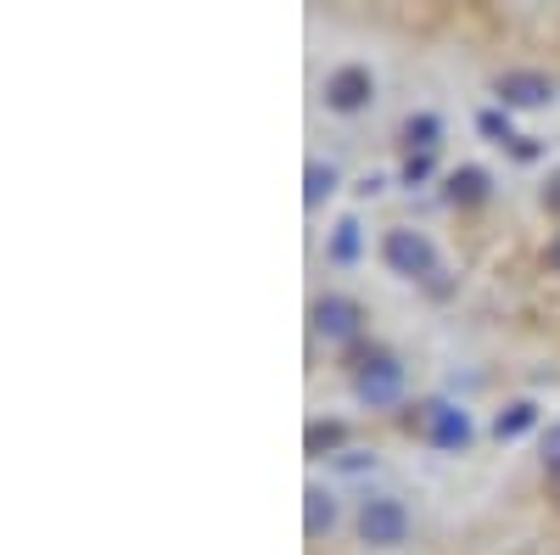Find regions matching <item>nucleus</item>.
Here are the masks:
<instances>
[{"instance_id": "obj_1", "label": "nucleus", "mask_w": 560, "mask_h": 555, "mask_svg": "<svg viewBox=\"0 0 560 555\" xmlns=\"http://www.w3.org/2000/svg\"><path fill=\"white\" fill-rule=\"evenodd\" d=\"M404 427L420 432V438H427L432 449H443V454H465V449H471V438H477L471 415H465L459 404H443V398L415 404V409L404 415Z\"/></svg>"}, {"instance_id": "obj_2", "label": "nucleus", "mask_w": 560, "mask_h": 555, "mask_svg": "<svg viewBox=\"0 0 560 555\" xmlns=\"http://www.w3.org/2000/svg\"><path fill=\"white\" fill-rule=\"evenodd\" d=\"M359 539L376 544V550H398V544L409 539V511H404V499H393V494L364 499V505H359Z\"/></svg>"}, {"instance_id": "obj_3", "label": "nucleus", "mask_w": 560, "mask_h": 555, "mask_svg": "<svg viewBox=\"0 0 560 555\" xmlns=\"http://www.w3.org/2000/svg\"><path fill=\"white\" fill-rule=\"evenodd\" d=\"M353 393H359L364 404H393V398L404 393V365H398L387 348L359 354V365H353Z\"/></svg>"}, {"instance_id": "obj_4", "label": "nucleus", "mask_w": 560, "mask_h": 555, "mask_svg": "<svg viewBox=\"0 0 560 555\" xmlns=\"http://www.w3.org/2000/svg\"><path fill=\"white\" fill-rule=\"evenodd\" d=\"M382 258H387L393 275H404V281H427V275H438V247L420 236V230H387Z\"/></svg>"}, {"instance_id": "obj_5", "label": "nucleus", "mask_w": 560, "mask_h": 555, "mask_svg": "<svg viewBox=\"0 0 560 555\" xmlns=\"http://www.w3.org/2000/svg\"><path fill=\"white\" fill-rule=\"evenodd\" d=\"M308 320H314V337H325V343H353L359 326H364V309H359L353 298H342V292H325V298H314Z\"/></svg>"}, {"instance_id": "obj_6", "label": "nucleus", "mask_w": 560, "mask_h": 555, "mask_svg": "<svg viewBox=\"0 0 560 555\" xmlns=\"http://www.w3.org/2000/svg\"><path fill=\"white\" fill-rule=\"evenodd\" d=\"M493 96H499L504 113L510 107H549L555 102V79L538 73V68H510V73L493 79Z\"/></svg>"}, {"instance_id": "obj_7", "label": "nucleus", "mask_w": 560, "mask_h": 555, "mask_svg": "<svg viewBox=\"0 0 560 555\" xmlns=\"http://www.w3.org/2000/svg\"><path fill=\"white\" fill-rule=\"evenodd\" d=\"M370 96H376V73L359 68V62H342L325 79V107L331 113H359V107H370Z\"/></svg>"}, {"instance_id": "obj_8", "label": "nucleus", "mask_w": 560, "mask_h": 555, "mask_svg": "<svg viewBox=\"0 0 560 555\" xmlns=\"http://www.w3.org/2000/svg\"><path fill=\"white\" fill-rule=\"evenodd\" d=\"M538 427V404L533 398H510L499 415H493V438L499 443H516V438H527Z\"/></svg>"}, {"instance_id": "obj_9", "label": "nucleus", "mask_w": 560, "mask_h": 555, "mask_svg": "<svg viewBox=\"0 0 560 555\" xmlns=\"http://www.w3.org/2000/svg\"><path fill=\"white\" fill-rule=\"evenodd\" d=\"M488 169H477V163H465V169H454L448 174V203L454 208H477V203H488Z\"/></svg>"}, {"instance_id": "obj_10", "label": "nucleus", "mask_w": 560, "mask_h": 555, "mask_svg": "<svg viewBox=\"0 0 560 555\" xmlns=\"http://www.w3.org/2000/svg\"><path fill=\"white\" fill-rule=\"evenodd\" d=\"M337 528V499L325 488H303V533L308 539H325Z\"/></svg>"}, {"instance_id": "obj_11", "label": "nucleus", "mask_w": 560, "mask_h": 555, "mask_svg": "<svg viewBox=\"0 0 560 555\" xmlns=\"http://www.w3.org/2000/svg\"><path fill=\"white\" fill-rule=\"evenodd\" d=\"M348 449V421H314L303 432V454L308 460H325V454H342Z\"/></svg>"}, {"instance_id": "obj_12", "label": "nucleus", "mask_w": 560, "mask_h": 555, "mask_svg": "<svg viewBox=\"0 0 560 555\" xmlns=\"http://www.w3.org/2000/svg\"><path fill=\"white\" fill-rule=\"evenodd\" d=\"M438 135H443L438 113H409L404 118V147L409 152H438Z\"/></svg>"}, {"instance_id": "obj_13", "label": "nucleus", "mask_w": 560, "mask_h": 555, "mask_svg": "<svg viewBox=\"0 0 560 555\" xmlns=\"http://www.w3.org/2000/svg\"><path fill=\"white\" fill-rule=\"evenodd\" d=\"M331 192H337V169H331V163H308V169H303V203L319 208Z\"/></svg>"}, {"instance_id": "obj_14", "label": "nucleus", "mask_w": 560, "mask_h": 555, "mask_svg": "<svg viewBox=\"0 0 560 555\" xmlns=\"http://www.w3.org/2000/svg\"><path fill=\"white\" fill-rule=\"evenodd\" d=\"M477 129L488 135V141H499V147H516V141H522V135H516V124H510V113H504V107H482V113H477Z\"/></svg>"}, {"instance_id": "obj_15", "label": "nucleus", "mask_w": 560, "mask_h": 555, "mask_svg": "<svg viewBox=\"0 0 560 555\" xmlns=\"http://www.w3.org/2000/svg\"><path fill=\"white\" fill-rule=\"evenodd\" d=\"M359 247H364L359 219H342V224L331 230V264H353V258H359Z\"/></svg>"}, {"instance_id": "obj_16", "label": "nucleus", "mask_w": 560, "mask_h": 555, "mask_svg": "<svg viewBox=\"0 0 560 555\" xmlns=\"http://www.w3.org/2000/svg\"><path fill=\"white\" fill-rule=\"evenodd\" d=\"M544 483L560 499V427H549V438H544Z\"/></svg>"}, {"instance_id": "obj_17", "label": "nucleus", "mask_w": 560, "mask_h": 555, "mask_svg": "<svg viewBox=\"0 0 560 555\" xmlns=\"http://www.w3.org/2000/svg\"><path fill=\"white\" fill-rule=\"evenodd\" d=\"M427 174H432V152H409L404 158V185H420Z\"/></svg>"}, {"instance_id": "obj_18", "label": "nucleus", "mask_w": 560, "mask_h": 555, "mask_svg": "<svg viewBox=\"0 0 560 555\" xmlns=\"http://www.w3.org/2000/svg\"><path fill=\"white\" fill-rule=\"evenodd\" d=\"M544 208H549V213L560 219V169H555V174L544 180Z\"/></svg>"}, {"instance_id": "obj_19", "label": "nucleus", "mask_w": 560, "mask_h": 555, "mask_svg": "<svg viewBox=\"0 0 560 555\" xmlns=\"http://www.w3.org/2000/svg\"><path fill=\"white\" fill-rule=\"evenodd\" d=\"M510 152H516V158H522V163H533V158H538V147H533V141H527V135H522V141H516V147H510Z\"/></svg>"}, {"instance_id": "obj_20", "label": "nucleus", "mask_w": 560, "mask_h": 555, "mask_svg": "<svg viewBox=\"0 0 560 555\" xmlns=\"http://www.w3.org/2000/svg\"><path fill=\"white\" fill-rule=\"evenodd\" d=\"M549 269H555V275H560V236H555V242H549Z\"/></svg>"}]
</instances>
